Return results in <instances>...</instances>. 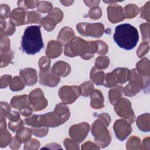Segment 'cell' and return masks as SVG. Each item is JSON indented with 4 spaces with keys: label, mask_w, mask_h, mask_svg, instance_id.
<instances>
[{
    "label": "cell",
    "mask_w": 150,
    "mask_h": 150,
    "mask_svg": "<svg viewBox=\"0 0 150 150\" xmlns=\"http://www.w3.org/2000/svg\"><path fill=\"white\" fill-rule=\"evenodd\" d=\"M102 15L101 8L97 6L93 7L88 12V16L92 19H98Z\"/></svg>",
    "instance_id": "60d3db41"
},
{
    "label": "cell",
    "mask_w": 150,
    "mask_h": 150,
    "mask_svg": "<svg viewBox=\"0 0 150 150\" xmlns=\"http://www.w3.org/2000/svg\"><path fill=\"white\" fill-rule=\"evenodd\" d=\"M10 8L6 4L1 5V19H6L9 15Z\"/></svg>",
    "instance_id": "7dc6e473"
},
{
    "label": "cell",
    "mask_w": 150,
    "mask_h": 150,
    "mask_svg": "<svg viewBox=\"0 0 150 150\" xmlns=\"http://www.w3.org/2000/svg\"><path fill=\"white\" fill-rule=\"evenodd\" d=\"M60 3H62L64 6H69L71 5L73 3V1H60Z\"/></svg>",
    "instance_id": "f5cc1de1"
},
{
    "label": "cell",
    "mask_w": 150,
    "mask_h": 150,
    "mask_svg": "<svg viewBox=\"0 0 150 150\" xmlns=\"http://www.w3.org/2000/svg\"><path fill=\"white\" fill-rule=\"evenodd\" d=\"M29 101L32 110L35 111L43 110L47 105V101L40 88H36L31 91L29 96Z\"/></svg>",
    "instance_id": "8fae6325"
},
{
    "label": "cell",
    "mask_w": 150,
    "mask_h": 150,
    "mask_svg": "<svg viewBox=\"0 0 150 150\" xmlns=\"http://www.w3.org/2000/svg\"><path fill=\"white\" fill-rule=\"evenodd\" d=\"M74 38V33L73 29L69 27L63 28L57 36V40L61 44L66 45L73 38Z\"/></svg>",
    "instance_id": "ffe728a7"
},
{
    "label": "cell",
    "mask_w": 150,
    "mask_h": 150,
    "mask_svg": "<svg viewBox=\"0 0 150 150\" xmlns=\"http://www.w3.org/2000/svg\"><path fill=\"white\" fill-rule=\"evenodd\" d=\"M50 60L49 57L47 56L42 57L39 60V66L40 71L49 70L50 69Z\"/></svg>",
    "instance_id": "ab89813d"
},
{
    "label": "cell",
    "mask_w": 150,
    "mask_h": 150,
    "mask_svg": "<svg viewBox=\"0 0 150 150\" xmlns=\"http://www.w3.org/2000/svg\"><path fill=\"white\" fill-rule=\"evenodd\" d=\"M25 87V83L19 77H15L12 80L11 84H10V88L12 91H18L22 90Z\"/></svg>",
    "instance_id": "1f68e13d"
},
{
    "label": "cell",
    "mask_w": 150,
    "mask_h": 150,
    "mask_svg": "<svg viewBox=\"0 0 150 150\" xmlns=\"http://www.w3.org/2000/svg\"><path fill=\"white\" fill-rule=\"evenodd\" d=\"M47 15L53 19L57 24L62 20L63 17V13L62 11L60 10L59 8H54L49 12Z\"/></svg>",
    "instance_id": "e575fe53"
},
{
    "label": "cell",
    "mask_w": 150,
    "mask_h": 150,
    "mask_svg": "<svg viewBox=\"0 0 150 150\" xmlns=\"http://www.w3.org/2000/svg\"><path fill=\"white\" fill-rule=\"evenodd\" d=\"M98 43V52L97 54H105L107 53L108 47L105 43L101 40H97Z\"/></svg>",
    "instance_id": "f6af8a7d"
},
{
    "label": "cell",
    "mask_w": 150,
    "mask_h": 150,
    "mask_svg": "<svg viewBox=\"0 0 150 150\" xmlns=\"http://www.w3.org/2000/svg\"><path fill=\"white\" fill-rule=\"evenodd\" d=\"M137 71L142 77L149 78V60L147 58H144L137 64Z\"/></svg>",
    "instance_id": "7402d4cb"
},
{
    "label": "cell",
    "mask_w": 150,
    "mask_h": 150,
    "mask_svg": "<svg viewBox=\"0 0 150 150\" xmlns=\"http://www.w3.org/2000/svg\"><path fill=\"white\" fill-rule=\"evenodd\" d=\"M144 145L145 146L144 148L149 149V138L148 137L144 139Z\"/></svg>",
    "instance_id": "816d5d0a"
},
{
    "label": "cell",
    "mask_w": 150,
    "mask_h": 150,
    "mask_svg": "<svg viewBox=\"0 0 150 150\" xmlns=\"http://www.w3.org/2000/svg\"><path fill=\"white\" fill-rule=\"evenodd\" d=\"M91 80L97 86L104 85L105 80V74L103 71L93 67L90 72V75Z\"/></svg>",
    "instance_id": "cb8c5ba5"
},
{
    "label": "cell",
    "mask_w": 150,
    "mask_h": 150,
    "mask_svg": "<svg viewBox=\"0 0 150 150\" xmlns=\"http://www.w3.org/2000/svg\"><path fill=\"white\" fill-rule=\"evenodd\" d=\"M4 76L5 77V79H4L5 81H4V82L1 83V87L2 88H4V87H6L8 86V84H9L10 81L11 80V75H5Z\"/></svg>",
    "instance_id": "681fc988"
},
{
    "label": "cell",
    "mask_w": 150,
    "mask_h": 150,
    "mask_svg": "<svg viewBox=\"0 0 150 150\" xmlns=\"http://www.w3.org/2000/svg\"><path fill=\"white\" fill-rule=\"evenodd\" d=\"M131 124L124 120H118L114 124V130L117 138L124 141L132 132Z\"/></svg>",
    "instance_id": "4fadbf2b"
},
{
    "label": "cell",
    "mask_w": 150,
    "mask_h": 150,
    "mask_svg": "<svg viewBox=\"0 0 150 150\" xmlns=\"http://www.w3.org/2000/svg\"><path fill=\"white\" fill-rule=\"evenodd\" d=\"M70 115L68 107L63 103H59L56 105L53 112L28 117L25 118L24 122L31 127H56L66 122L69 118Z\"/></svg>",
    "instance_id": "6da1fadb"
},
{
    "label": "cell",
    "mask_w": 150,
    "mask_h": 150,
    "mask_svg": "<svg viewBox=\"0 0 150 150\" xmlns=\"http://www.w3.org/2000/svg\"><path fill=\"white\" fill-rule=\"evenodd\" d=\"M80 87L81 88V95L84 97L90 96L94 88V87L91 81H86L82 83Z\"/></svg>",
    "instance_id": "f546056e"
},
{
    "label": "cell",
    "mask_w": 150,
    "mask_h": 150,
    "mask_svg": "<svg viewBox=\"0 0 150 150\" xmlns=\"http://www.w3.org/2000/svg\"><path fill=\"white\" fill-rule=\"evenodd\" d=\"M149 50V45L146 42L142 43L138 47L137 50V55L138 57L141 58L145 56Z\"/></svg>",
    "instance_id": "7bdbcfd3"
},
{
    "label": "cell",
    "mask_w": 150,
    "mask_h": 150,
    "mask_svg": "<svg viewBox=\"0 0 150 150\" xmlns=\"http://www.w3.org/2000/svg\"><path fill=\"white\" fill-rule=\"evenodd\" d=\"M39 77L40 83L49 87H55L60 81V77L53 74L50 69L40 71Z\"/></svg>",
    "instance_id": "9a60e30c"
},
{
    "label": "cell",
    "mask_w": 150,
    "mask_h": 150,
    "mask_svg": "<svg viewBox=\"0 0 150 150\" xmlns=\"http://www.w3.org/2000/svg\"><path fill=\"white\" fill-rule=\"evenodd\" d=\"M78 32L83 36L100 38L104 33V26L101 23H79L76 26Z\"/></svg>",
    "instance_id": "ba28073f"
},
{
    "label": "cell",
    "mask_w": 150,
    "mask_h": 150,
    "mask_svg": "<svg viewBox=\"0 0 150 150\" xmlns=\"http://www.w3.org/2000/svg\"><path fill=\"white\" fill-rule=\"evenodd\" d=\"M91 104L92 108L95 109L101 108L104 107V97L100 91L98 90H94L90 94Z\"/></svg>",
    "instance_id": "44dd1931"
},
{
    "label": "cell",
    "mask_w": 150,
    "mask_h": 150,
    "mask_svg": "<svg viewBox=\"0 0 150 150\" xmlns=\"http://www.w3.org/2000/svg\"><path fill=\"white\" fill-rule=\"evenodd\" d=\"M4 35H12L15 31V26L13 25L10 21L6 22L4 27Z\"/></svg>",
    "instance_id": "bcb514c9"
},
{
    "label": "cell",
    "mask_w": 150,
    "mask_h": 150,
    "mask_svg": "<svg viewBox=\"0 0 150 150\" xmlns=\"http://www.w3.org/2000/svg\"><path fill=\"white\" fill-rule=\"evenodd\" d=\"M62 52V44L55 40H51L49 42L46 50V54L50 58H56Z\"/></svg>",
    "instance_id": "d6986e66"
},
{
    "label": "cell",
    "mask_w": 150,
    "mask_h": 150,
    "mask_svg": "<svg viewBox=\"0 0 150 150\" xmlns=\"http://www.w3.org/2000/svg\"><path fill=\"white\" fill-rule=\"evenodd\" d=\"M129 83L122 90L125 96L132 97L138 93L142 89H148L149 78L142 77L136 69L131 70Z\"/></svg>",
    "instance_id": "8992f818"
},
{
    "label": "cell",
    "mask_w": 150,
    "mask_h": 150,
    "mask_svg": "<svg viewBox=\"0 0 150 150\" xmlns=\"http://www.w3.org/2000/svg\"><path fill=\"white\" fill-rule=\"evenodd\" d=\"M149 113H146L139 115L137 120V125L138 128L143 132H149Z\"/></svg>",
    "instance_id": "d4e9b609"
},
{
    "label": "cell",
    "mask_w": 150,
    "mask_h": 150,
    "mask_svg": "<svg viewBox=\"0 0 150 150\" xmlns=\"http://www.w3.org/2000/svg\"><path fill=\"white\" fill-rule=\"evenodd\" d=\"M122 86H117L109 91V100L112 105H114L121 98L122 96Z\"/></svg>",
    "instance_id": "484cf974"
},
{
    "label": "cell",
    "mask_w": 150,
    "mask_h": 150,
    "mask_svg": "<svg viewBox=\"0 0 150 150\" xmlns=\"http://www.w3.org/2000/svg\"><path fill=\"white\" fill-rule=\"evenodd\" d=\"M149 1L147 2L144 6L141 8L140 17L146 19L148 22L149 21Z\"/></svg>",
    "instance_id": "b9f144b4"
},
{
    "label": "cell",
    "mask_w": 150,
    "mask_h": 150,
    "mask_svg": "<svg viewBox=\"0 0 150 150\" xmlns=\"http://www.w3.org/2000/svg\"><path fill=\"white\" fill-rule=\"evenodd\" d=\"M40 26L32 25L28 26L22 37V50L28 54H35L43 47Z\"/></svg>",
    "instance_id": "277c9868"
},
{
    "label": "cell",
    "mask_w": 150,
    "mask_h": 150,
    "mask_svg": "<svg viewBox=\"0 0 150 150\" xmlns=\"http://www.w3.org/2000/svg\"><path fill=\"white\" fill-rule=\"evenodd\" d=\"M20 75L22 77L25 84L28 86L34 85L38 81L36 71L32 68H26L21 70Z\"/></svg>",
    "instance_id": "e0dca14e"
},
{
    "label": "cell",
    "mask_w": 150,
    "mask_h": 150,
    "mask_svg": "<svg viewBox=\"0 0 150 150\" xmlns=\"http://www.w3.org/2000/svg\"><path fill=\"white\" fill-rule=\"evenodd\" d=\"M26 13L21 8L13 9L9 16L10 22L14 26H21L25 24Z\"/></svg>",
    "instance_id": "2e32d148"
},
{
    "label": "cell",
    "mask_w": 150,
    "mask_h": 150,
    "mask_svg": "<svg viewBox=\"0 0 150 150\" xmlns=\"http://www.w3.org/2000/svg\"><path fill=\"white\" fill-rule=\"evenodd\" d=\"M71 68L70 65L63 61H58L55 63L51 69V72L57 76L65 77L70 72Z\"/></svg>",
    "instance_id": "ac0fdd59"
},
{
    "label": "cell",
    "mask_w": 150,
    "mask_h": 150,
    "mask_svg": "<svg viewBox=\"0 0 150 150\" xmlns=\"http://www.w3.org/2000/svg\"><path fill=\"white\" fill-rule=\"evenodd\" d=\"M98 51V43L96 41L87 42L79 37H74L64 47V54L69 57L80 56L82 59L88 60Z\"/></svg>",
    "instance_id": "7a4b0ae2"
},
{
    "label": "cell",
    "mask_w": 150,
    "mask_h": 150,
    "mask_svg": "<svg viewBox=\"0 0 150 150\" xmlns=\"http://www.w3.org/2000/svg\"><path fill=\"white\" fill-rule=\"evenodd\" d=\"M23 121L21 119H19L18 121H10L9 122V128L13 132H15L21 127H23Z\"/></svg>",
    "instance_id": "ee69618b"
},
{
    "label": "cell",
    "mask_w": 150,
    "mask_h": 150,
    "mask_svg": "<svg viewBox=\"0 0 150 150\" xmlns=\"http://www.w3.org/2000/svg\"><path fill=\"white\" fill-rule=\"evenodd\" d=\"M107 16L108 20L112 23L121 22L125 18V15L122 7L118 4H110L107 7Z\"/></svg>",
    "instance_id": "5bb4252c"
},
{
    "label": "cell",
    "mask_w": 150,
    "mask_h": 150,
    "mask_svg": "<svg viewBox=\"0 0 150 150\" xmlns=\"http://www.w3.org/2000/svg\"><path fill=\"white\" fill-rule=\"evenodd\" d=\"M130 77L131 70L126 68H117L105 76L104 86L106 87H112L118 83L122 84L128 81Z\"/></svg>",
    "instance_id": "52a82bcc"
},
{
    "label": "cell",
    "mask_w": 150,
    "mask_h": 150,
    "mask_svg": "<svg viewBox=\"0 0 150 150\" xmlns=\"http://www.w3.org/2000/svg\"><path fill=\"white\" fill-rule=\"evenodd\" d=\"M140 30L142 34V40L146 43L149 42V24L148 23H144L139 26Z\"/></svg>",
    "instance_id": "d590c367"
},
{
    "label": "cell",
    "mask_w": 150,
    "mask_h": 150,
    "mask_svg": "<svg viewBox=\"0 0 150 150\" xmlns=\"http://www.w3.org/2000/svg\"><path fill=\"white\" fill-rule=\"evenodd\" d=\"M32 133L30 129L23 126L17 130L16 137L21 142H26L31 137Z\"/></svg>",
    "instance_id": "4316f807"
},
{
    "label": "cell",
    "mask_w": 150,
    "mask_h": 150,
    "mask_svg": "<svg viewBox=\"0 0 150 150\" xmlns=\"http://www.w3.org/2000/svg\"><path fill=\"white\" fill-rule=\"evenodd\" d=\"M4 53V57H1V67L6 66L10 61L12 59L13 57V52L11 50L5 52H1Z\"/></svg>",
    "instance_id": "f35d334b"
},
{
    "label": "cell",
    "mask_w": 150,
    "mask_h": 150,
    "mask_svg": "<svg viewBox=\"0 0 150 150\" xmlns=\"http://www.w3.org/2000/svg\"><path fill=\"white\" fill-rule=\"evenodd\" d=\"M11 105L15 109H21L25 106L30 105L29 97L27 95L16 96L12 98L11 101Z\"/></svg>",
    "instance_id": "603a6c76"
},
{
    "label": "cell",
    "mask_w": 150,
    "mask_h": 150,
    "mask_svg": "<svg viewBox=\"0 0 150 150\" xmlns=\"http://www.w3.org/2000/svg\"><path fill=\"white\" fill-rule=\"evenodd\" d=\"M41 16L36 11H29L26 13V19L25 24L36 23H38L41 21Z\"/></svg>",
    "instance_id": "4dcf8cb0"
},
{
    "label": "cell",
    "mask_w": 150,
    "mask_h": 150,
    "mask_svg": "<svg viewBox=\"0 0 150 150\" xmlns=\"http://www.w3.org/2000/svg\"><path fill=\"white\" fill-rule=\"evenodd\" d=\"M20 113L25 117H29L32 112V108L30 105H27L25 106L21 109L19 110Z\"/></svg>",
    "instance_id": "c3c4849f"
},
{
    "label": "cell",
    "mask_w": 150,
    "mask_h": 150,
    "mask_svg": "<svg viewBox=\"0 0 150 150\" xmlns=\"http://www.w3.org/2000/svg\"><path fill=\"white\" fill-rule=\"evenodd\" d=\"M32 132L36 137H45L48 133L47 127H31Z\"/></svg>",
    "instance_id": "74e56055"
},
{
    "label": "cell",
    "mask_w": 150,
    "mask_h": 150,
    "mask_svg": "<svg viewBox=\"0 0 150 150\" xmlns=\"http://www.w3.org/2000/svg\"><path fill=\"white\" fill-rule=\"evenodd\" d=\"M38 1H18V6L23 10H26L29 8H34L38 6Z\"/></svg>",
    "instance_id": "836d02e7"
},
{
    "label": "cell",
    "mask_w": 150,
    "mask_h": 150,
    "mask_svg": "<svg viewBox=\"0 0 150 150\" xmlns=\"http://www.w3.org/2000/svg\"><path fill=\"white\" fill-rule=\"evenodd\" d=\"M37 9L42 13L50 12L52 9V4L48 1H40L37 6Z\"/></svg>",
    "instance_id": "8d00e7d4"
},
{
    "label": "cell",
    "mask_w": 150,
    "mask_h": 150,
    "mask_svg": "<svg viewBox=\"0 0 150 150\" xmlns=\"http://www.w3.org/2000/svg\"><path fill=\"white\" fill-rule=\"evenodd\" d=\"M125 17L127 18H133L139 13L138 7L134 4H130L124 7Z\"/></svg>",
    "instance_id": "83f0119b"
},
{
    "label": "cell",
    "mask_w": 150,
    "mask_h": 150,
    "mask_svg": "<svg viewBox=\"0 0 150 150\" xmlns=\"http://www.w3.org/2000/svg\"><path fill=\"white\" fill-rule=\"evenodd\" d=\"M110 63V60L108 57L104 56H99L96 59V67L101 70L105 69L108 67Z\"/></svg>",
    "instance_id": "d6a6232c"
},
{
    "label": "cell",
    "mask_w": 150,
    "mask_h": 150,
    "mask_svg": "<svg viewBox=\"0 0 150 150\" xmlns=\"http://www.w3.org/2000/svg\"><path fill=\"white\" fill-rule=\"evenodd\" d=\"M100 2V1H84V3H85L86 5L89 7L96 6L97 5H98Z\"/></svg>",
    "instance_id": "f907efd6"
},
{
    "label": "cell",
    "mask_w": 150,
    "mask_h": 150,
    "mask_svg": "<svg viewBox=\"0 0 150 150\" xmlns=\"http://www.w3.org/2000/svg\"><path fill=\"white\" fill-rule=\"evenodd\" d=\"M110 121V115L107 113H103L98 115L97 119L91 125V133L95 142L100 148L107 146L111 141L110 134L107 128Z\"/></svg>",
    "instance_id": "5b68a950"
},
{
    "label": "cell",
    "mask_w": 150,
    "mask_h": 150,
    "mask_svg": "<svg viewBox=\"0 0 150 150\" xmlns=\"http://www.w3.org/2000/svg\"><path fill=\"white\" fill-rule=\"evenodd\" d=\"M40 23L45 29L47 31L52 30L57 24L56 21L48 15L42 18Z\"/></svg>",
    "instance_id": "f1b7e54d"
},
{
    "label": "cell",
    "mask_w": 150,
    "mask_h": 150,
    "mask_svg": "<svg viewBox=\"0 0 150 150\" xmlns=\"http://www.w3.org/2000/svg\"><path fill=\"white\" fill-rule=\"evenodd\" d=\"M58 94L63 104H70L81 94V88L77 86H64L60 88Z\"/></svg>",
    "instance_id": "30bf717a"
},
{
    "label": "cell",
    "mask_w": 150,
    "mask_h": 150,
    "mask_svg": "<svg viewBox=\"0 0 150 150\" xmlns=\"http://www.w3.org/2000/svg\"><path fill=\"white\" fill-rule=\"evenodd\" d=\"M89 130V124L81 122L71 126L69 129V135L75 141L81 142L86 138Z\"/></svg>",
    "instance_id": "7c38bea8"
},
{
    "label": "cell",
    "mask_w": 150,
    "mask_h": 150,
    "mask_svg": "<svg viewBox=\"0 0 150 150\" xmlns=\"http://www.w3.org/2000/svg\"><path fill=\"white\" fill-rule=\"evenodd\" d=\"M114 105V110L117 115L127 119L130 124L135 121V117L129 100L125 98H120Z\"/></svg>",
    "instance_id": "9c48e42d"
},
{
    "label": "cell",
    "mask_w": 150,
    "mask_h": 150,
    "mask_svg": "<svg viewBox=\"0 0 150 150\" xmlns=\"http://www.w3.org/2000/svg\"><path fill=\"white\" fill-rule=\"evenodd\" d=\"M113 39L116 44L125 50L134 49L139 40L137 29L129 23H123L115 27Z\"/></svg>",
    "instance_id": "3957f363"
}]
</instances>
